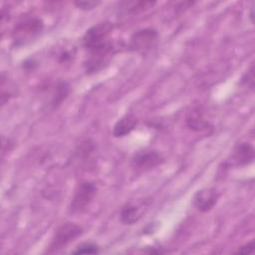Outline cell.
Masks as SVG:
<instances>
[{
    "label": "cell",
    "mask_w": 255,
    "mask_h": 255,
    "mask_svg": "<svg viewBox=\"0 0 255 255\" xmlns=\"http://www.w3.org/2000/svg\"><path fill=\"white\" fill-rule=\"evenodd\" d=\"M70 94V85L66 81H58L56 84L52 99H51V106L53 109H57L59 106L62 105V103L68 98Z\"/></svg>",
    "instance_id": "11"
},
{
    "label": "cell",
    "mask_w": 255,
    "mask_h": 255,
    "mask_svg": "<svg viewBox=\"0 0 255 255\" xmlns=\"http://www.w3.org/2000/svg\"><path fill=\"white\" fill-rule=\"evenodd\" d=\"M73 254H98L100 253V248L96 243L84 242L79 244L75 250L72 251Z\"/></svg>",
    "instance_id": "14"
},
{
    "label": "cell",
    "mask_w": 255,
    "mask_h": 255,
    "mask_svg": "<svg viewBox=\"0 0 255 255\" xmlns=\"http://www.w3.org/2000/svg\"><path fill=\"white\" fill-rule=\"evenodd\" d=\"M44 29V23L40 18L27 17L20 20L14 27L12 37L16 46L25 45L37 37Z\"/></svg>",
    "instance_id": "2"
},
{
    "label": "cell",
    "mask_w": 255,
    "mask_h": 255,
    "mask_svg": "<svg viewBox=\"0 0 255 255\" xmlns=\"http://www.w3.org/2000/svg\"><path fill=\"white\" fill-rule=\"evenodd\" d=\"M241 85L249 88L251 91L254 90V65L251 64L249 69L244 73L240 81Z\"/></svg>",
    "instance_id": "15"
},
{
    "label": "cell",
    "mask_w": 255,
    "mask_h": 255,
    "mask_svg": "<svg viewBox=\"0 0 255 255\" xmlns=\"http://www.w3.org/2000/svg\"><path fill=\"white\" fill-rule=\"evenodd\" d=\"M74 4L76 5L77 8L84 10V11H89L97 8L99 5L102 4L101 1H95V0H86V1H75Z\"/></svg>",
    "instance_id": "16"
},
{
    "label": "cell",
    "mask_w": 255,
    "mask_h": 255,
    "mask_svg": "<svg viewBox=\"0 0 255 255\" xmlns=\"http://www.w3.org/2000/svg\"><path fill=\"white\" fill-rule=\"evenodd\" d=\"M154 4V1H125L121 3V6L128 13H137L151 8Z\"/></svg>",
    "instance_id": "13"
},
{
    "label": "cell",
    "mask_w": 255,
    "mask_h": 255,
    "mask_svg": "<svg viewBox=\"0 0 255 255\" xmlns=\"http://www.w3.org/2000/svg\"><path fill=\"white\" fill-rule=\"evenodd\" d=\"M220 192L215 187H205L193 195V205L200 212L210 211L218 202Z\"/></svg>",
    "instance_id": "7"
},
{
    "label": "cell",
    "mask_w": 255,
    "mask_h": 255,
    "mask_svg": "<svg viewBox=\"0 0 255 255\" xmlns=\"http://www.w3.org/2000/svg\"><path fill=\"white\" fill-rule=\"evenodd\" d=\"M254 251V246H253V240L241 245L238 247L237 251L235 253H244V254H249Z\"/></svg>",
    "instance_id": "17"
},
{
    "label": "cell",
    "mask_w": 255,
    "mask_h": 255,
    "mask_svg": "<svg viewBox=\"0 0 255 255\" xmlns=\"http://www.w3.org/2000/svg\"><path fill=\"white\" fill-rule=\"evenodd\" d=\"M186 126L194 131H201L208 128L209 124L199 113H192L186 118Z\"/></svg>",
    "instance_id": "12"
},
{
    "label": "cell",
    "mask_w": 255,
    "mask_h": 255,
    "mask_svg": "<svg viewBox=\"0 0 255 255\" xmlns=\"http://www.w3.org/2000/svg\"><path fill=\"white\" fill-rule=\"evenodd\" d=\"M137 119L132 114H128L122 117L114 126L113 135L115 137H123L129 134L137 126Z\"/></svg>",
    "instance_id": "8"
},
{
    "label": "cell",
    "mask_w": 255,
    "mask_h": 255,
    "mask_svg": "<svg viewBox=\"0 0 255 255\" xmlns=\"http://www.w3.org/2000/svg\"><path fill=\"white\" fill-rule=\"evenodd\" d=\"M97 185L93 181L83 180L79 182L74 190V194L70 202V211L72 213L84 211L93 201L97 194Z\"/></svg>",
    "instance_id": "4"
},
{
    "label": "cell",
    "mask_w": 255,
    "mask_h": 255,
    "mask_svg": "<svg viewBox=\"0 0 255 255\" xmlns=\"http://www.w3.org/2000/svg\"><path fill=\"white\" fill-rule=\"evenodd\" d=\"M143 213L142 205L138 206L134 203H127L121 209L120 220L124 225H133L142 217Z\"/></svg>",
    "instance_id": "9"
},
{
    "label": "cell",
    "mask_w": 255,
    "mask_h": 255,
    "mask_svg": "<svg viewBox=\"0 0 255 255\" xmlns=\"http://www.w3.org/2000/svg\"><path fill=\"white\" fill-rule=\"evenodd\" d=\"M37 66H38V62L35 59H32V58H29V59L25 60L24 63H23V69L28 70V71H31V70L33 71Z\"/></svg>",
    "instance_id": "18"
},
{
    "label": "cell",
    "mask_w": 255,
    "mask_h": 255,
    "mask_svg": "<svg viewBox=\"0 0 255 255\" xmlns=\"http://www.w3.org/2000/svg\"><path fill=\"white\" fill-rule=\"evenodd\" d=\"M158 33L153 28H143L132 33L128 42V49L134 52H144L153 47Z\"/></svg>",
    "instance_id": "6"
},
{
    "label": "cell",
    "mask_w": 255,
    "mask_h": 255,
    "mask_svg": "<svg viewBox=\"0 0 255 255\" xmlns=\"http://www.w3.org/2000/svg\"><path fill=\"white\" fill-rule=\"evenodd\" d=\"M254 147L248 142H240L233 152V159L239 165H248L254 160Z\"/></svg>",
    "instance_id": "10"
},
{
    "label": "cell",
    "mask_w": 255,
    "mask_h": 255,
    "mask_svg": "<svg viewBox=\"0 0 255 255\" xmlns=\"http://www.w3.org/2000/svg\"><path fill=\"white\" fill-rule=\"evenodd\" d=\"M114 25L105 21L90 27L83 36V45L89 53L84 63L87 75H93L105 69L113 56L114 45L110 38Z\"/></svg>",
    "instance_id": "1"
},
{
    "label": "cell",
    "mask_w": 255,
    "mask_h": 255,
    "mask_svg": "<svg viewBox=\"0 0 255 255\" xmlns=\"http://www.w3.org/2000/svg\"><path fill=\"white\" fill-rule=\"evenodd\" d=\"M163 162L164 157L162 154L154 149L138 151L131 157V166L139 172L151 170Z\"/></svg>",
    "instance_id": "5"
},
{
    "label": "cell",
    "mask_w": 255,
    "mask_h": 255,
    "mask_svg": "<svg viewBox=\"0 0 255 255\" xmlns=\"http://www.w3.org/2000/svg\"><path fill=\"white\" fill-rule=\"evenodd\" d=\"M82 234H83V228L76 223L65 222L61 224L56 229L51 239V242L48 248V253H55L62 250L71 242H73L78 237H80Z\"/></svg>",
    "instance_id": "3"
}]
</instances>
